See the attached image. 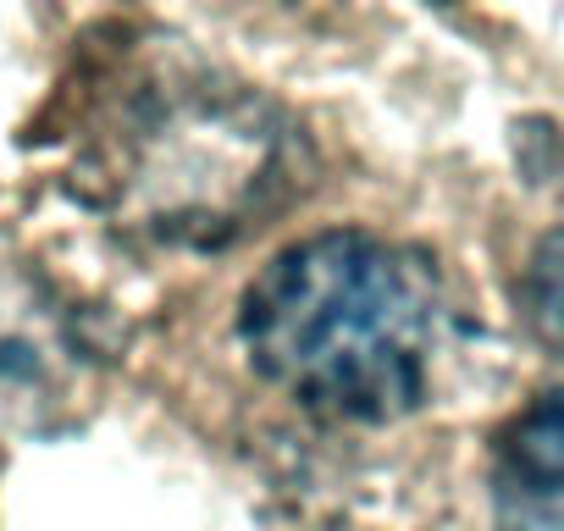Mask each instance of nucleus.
I'll list each match as a JSON object with an SVG mask.
<instances>
[{
    "mask_svg": "<svg viewBox=\"0 0 564 531\" xmlns=\"http://www.w3.org/2000/svg\"><path fill=\"white\" fill-rule=\"evenodd\" d=\"M95 399V355L73 311L23 272H0V426L51 432Z\"/></svg>",
    "mask_w": 564,
    "mask_h": 531,
    "instance_id": "obj_2",
    "label": "nucleus"
},
{
    "mask_svg": "<svg viewBox=\"0 0 564 531\" xmlns=\"http://www.w3.org/2000/svg\"><path fill=\"white\" fill-rule=\"evenodd\" d=\"M520 305L531 333L547 349H564V227L547 232L531 260H525V278H520Z\"/></svg>",
    "mask_w": 564,
    "mask_h": 531,
    "instance_id": "obj_4",
    "label": "nucleus"
},
{
    "mask_svg": "<svg viewBox=\"0 0 564 531\" xmlns=\"http://www.w3.org/2000/svg\"><path fill=\"white\" fill-rule=\"evenodd\" d=\"M249 366L327 421H399L426 399L443 349L437 266L366 227L282 249L243 289Z\"/></svg>",
    "mask_w": 564,
    "mask_h": 531,
    "instance_id": "obj_1",
    "label": "nucleus"
},
{
    "mask_svg": "<svg viewBox=\"0 0 564 531\" xmlns=\"http://www.w3.org/2000/svg\"><path fill=\"white\" fill-rule=\"evenodd\" d=\"M498 531H564V388L525 404L492 448Z\"/></svg>",
    "mask_w": 564,
    "mask_h": 531,
    "instance_id": "obj_3",
    "label": "nucleus"
}]
</instances>
